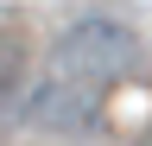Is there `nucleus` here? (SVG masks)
<instances>
[{"instance_id":"nucleus-2","label":"nucleus","mask_w":152,"mask_h":146,"mask_svg":"<svg viewBox=\"0 0 152 146\" xmlns=\"http://www.w3.org/2000/svg\"><path fill=\"white\" fill-rule=\"evenodd\" d=\"M26 114L38 127H51V134H83V127H95V114H102V95L83 83H64V76H51V83H38V95Z\"/></svg>"},{"instance_id":"nucleus-3","label":"nucleus","mask_w":152,"mask_h":146,"mask_svg":"<svg viewBox=\"0 0 152 146\" xmlns=\"http://www.w3.org/2000/svg\"><path fill=\"white\" fill-rule=\"evenodd\" d=\"M26 64H32V51H26V32H19L13 19H0V108H7L19 89H26Z\"/></svg>"},{"instance_id":"nucleus-1","label":"nucleus","mask_w":152,"mask_h":146,"mask_svg":"<svg viewBox=\"0 0 152 146\" xmlns=\"http://www.w3.org/2000/svg\"><path fill=\"white\" fill-rule=\"evenodd\" d=\"M133 64H140V38H133V26L108 19V13L76 19L64 38H57V51H51V76L83 83V89H95V95H108L114 83H127Z\"/></svg>"}]
</instances>
